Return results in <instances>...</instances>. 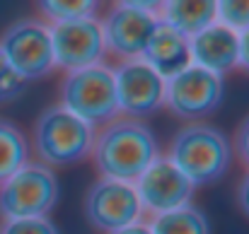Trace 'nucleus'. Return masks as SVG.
I'll list each match as a JSON object with an SVG mask.
<instances>
[{
	"mask_svg": "<svg viewBox=\"0 0 249 234\" xmlns=\"http://www.w3.org/2000/svg\"><path fill=\"white\" fill-rule=\"evenodd\" d=\"M27 89V82L19 78L0 56V104H7L12 99H17L22 92Z\"/></svg>",
	"mask_w": 249,
	"mask_h": 234,
	"instance_id": "412c9836",
	"label": "nucleus"
},
{
	"mask_svg": "<svg viewBox=\"0 0 249 234\" xmlns=\"http://www.w3.org/2000/svg\"><path fill=\"white\" fill-rule=\"evenodd\" d=\"M237 205H240V213L249 220V171L242 176V181L237 186Z\"/></svg>",
	"mask_w": 249,
	"mask_h": 234,
	"instance_id": "5701e85b",
	"label": "nucleus"
},
{
	"mask_svg": "<svg viewBox=\"0 0 249 234\" xmlns=\"http://www.w3.org/2000/svg\"><path fill=\"white\" fill-rule=\"evenodd\" d=\"M114 234H150V230H148V222H136V225H131V227H126V230H119V232Z\"/></svg>",
	"mask_w": 249,
	"mask_h": 234,
	"instance_id": "393cba45",
	"label": "nucleus"
},
{
	"mask_svg": "<svg viewBox=\"0 0 249 234\" xmlns=\"http://www.w3.org/2000/svg\"><path fill=\"white\" fill-rule=\"evenodd\" d=\"M215 22L235 34L249 29V0H220L215 2Z\"/></svg>",
	"mask_w": 249,
	"mask_h": 234,
	"instance_id": "6ab92c4d",
	"label": "nucleus"
},
{
	"mask_svg": "<svg viewBox=\"0 0 249 234\" xmlns=\"http://www.w3.org/2000/svg\"><path fill=\"white\" fill-rule=\"evenodd\" d=\"M94 145V128L66 111L61 104L46 106L32 131V148L36 152V162L53 169H66L80 164L92 155Z\"/></svg>",
	"mask_w": 249,
	"mask_h": 234,
	"instance_id": "7ed1b4c3",
	"label": "nucleus"
},
{
	"mask_svg": "<svg viewBox=\"0 0 249 234\" xmlns=\"http://www.w3.org/2000/svg\"><path fill=\"white\" fill-rule=\"evenodd\" d=\"M223 97V78L196 66H189L179 75L165 80L167 111L184 123H206V118L220 109Z\"/></svg>",
	"mask_w": 249,
	"mask_h": 234,
	"instance_id": "6e6552de",
	"label": "nucleus"
},
{
	"mask_svg": "<svg viewBox=\"0 0 249 234\" xmlns=\"http://www.w3.org/2000/svg\"><path fill=\"white\" fill-rule=\"evenodd\" d=\"M133 188H136L143 213H150V217L189 205L194 196V186L189 184V179L167 157H158L141 174Z\"/></svg>",
	"mask_w": 249,
	"mask_h": 234,
	"instance_id": "f8f14e48",
	"label": "nucleus"
},
{
	"mask_svg": "<svg viewBox=\"0 0 249 234\" xmlns=\"http://www.w3.org/2000/svg\"><path fill=\"white\" fill-rule=\"evenodd\" d=\"M0 234H58L49 217L39 220H7L0 225Z\"/></svg>",
	"mask_w": 249,
	"mask_h": 234,
	"instance_id": "aec40b11",
	"label": "nucleus"
},
{
	"mask_svg": "<svg viewBox=\"0 0 249 234\" xmlns=\"http://www.w3.org/2000/svg\"><path fill=\"white\" fill-rule=\"evenodd\" d=\"M167 159L194 188L213 186L230 171V140L211 123H186L169 140Z\"/></svg>",
	"mask_w": 249,
	"mask_h": 234,
	"instance_id": "f03ea898",
	"label": "nucleus"
},
{
	"mask_svg": "<svg viewBox=\"0 0 249 234\" xmlns=\"http://www.w3.org/2000/svg\"><path fill=\"white\" fill-rule=\"evenodd\" d=\"M116 84L119 114L124 118L143 121L165 106V80L143 61L109 66Z\"/></svg>",
	"mask_w": 249,
	"mask_h": 234,
	"instance_id": "9d476101",
	"label": "nucleus"
},
{
	"mask_svg": "<svg viewBox=\"0 0 249 234\" xmlns=\"http://www.w3.org/2000/svg\"><path fill=\"white\" fill-rule=\"evenodd\" d=\"M39 10L44 15L46 22L53 24H66V22H75V19H87V17H97V2L92 0H41Z\"/></svg>",
	"mask_w": 249,
	"mask_h": 234,
	"instance_id": "a211bd4d",
	"label": "nucleus"
},
{
	"mask_svg": "<svg viewBox=\"0 0 249 234\" xmlns=\"http://www.w3.org/2000/svg\"><path fill=\"white\" fill-rule=\"evenodd\" d=\"M66 111L78 116L87 126L104 128L114 118H119L116 84L114 73L107 63H97L75 73H66L61 82V101Z\"/></svg>",
	"mask_w": 249,
	"mask_h": 234,
	"instance_id": "20e7f679",
	"label": "nucleus"
},
{
	"mask_svg": "<svg viewBox=\"0 0 249 234\" xmlns=\"http://www.w3.org/2000/svg\"><path fill=\"white\" fill-rule=\"evenodd\" d=\"M29 162L27 135L7 118H0V184Z\"/></svg>",
	"mask_w": 249,
	"mask_h": 234,
	"instance_id": "f3484780",
	"label": "nucleus"
},
{
	"mask_svg": "<svg viewBox=\"0 0 249 234\" xmlns=\"http://www.w3.org/2000/svg\"><path fill=\"white\" fill-rule=\"evenodd\" d=\"M53 66L66 73H75L89 66L104 63V36L99 17L75 19L51 27Z\"/></svg>",
	"mask_w": 249,
	"mask_h": 234,
	"instance_id": "9b49d317",
	"label": "nucleus"
},
{
	"mask_svg": "<svg viewBox=\"0 0 249 234\" xmlns=\"http://www.w3.org/2000/svg\"><path fill=\"white\" fill-rule=\"evenodd\" d=\"M160 22L191 39L194 34L215 24V2L213 0H169L160 2Z\"/></svg>",
	"mask_w": 249,
	"mask_h": 234,
	"instance_id": "2eb2a0df",
	"label": "nucleus"
},
{
	"mask_svg": "<svg viewBox=\"0 0 249 234\" xmlns=\"http://www.w3.org/2000/svg\"><path fill=\"white\" fill-rule=\"evenodd\" d=\"M150 234H211L206 215L191 203L162 215H153L148 220Z\"/></svg>",
	"mask_w": 249,
	"mask_h": 234,
	"instance_id": "dca6fc26",
	"label": "nucleus"
},
{
	"mask_svg": "<svg viewBox=\"0 0 249 234\" xmlns=\"http://www.w3.org/2000/svg\"><path fill=\"white\" fill-rule=\"evenodd\" d=\"M141 61L150 66L162 80H169L179 75L191 66V51H189V39L174 32L167 24H158L155 34L150 36Z\"/></svg>",
	"mask_w": 249,
	"mask_h": 234,
	"instance_id": "4468645a",
	"label": "nucleus"
},
{
	"mask_svg": "<svg viewBox=\"0 0 249 234\" xmlns=\"http://www.w3.org/2000/svg\"><path fill=\"white\" fill-rule=\"evenodd\" d=\"M230 150L237 155V159L245 164V169L249 171V114L237 123L232 143H230Z\"/></svg>",
	"mask_w": 249,
	"mask_h": 234,
	"instance_id": "4be33fe9",
	"label": "nucleus"
},
{
	"mask_svg": "<svg viewBox=\"0 0 249 234\" xmlns=\"http://www.w3.org/2000/svg\"><path fill=\"white\" fill-rule=\"evenodd\" d=\"M83 210L87 222L102 234L126 230L143 217V208L133 184H121L111 179H99L87 188Z\"/></svg>",
	"mask_w": 249,
	"mask_h": 234,
	"instance_id": "1a4fd4ad",
	"label": "nucleus"
},
{
	"mask_svg": "<svg viewBox=\"0 0 249 234\" xmlns=\"http://www.w3.org/2000/svg\"><path fill=\"white\" fill-rule=\"evenodd\" d=\"M58 179L53 169L27 162L7 181L0 184V217L7 220H39L46 217L58 203Z\"/></svg>",
	"mask_w": 249,
	"mask_h": 234,
	"instance_id": "39448f33",
	"label": "nucleus"
},
{
	"mask_svg": "<svg viewBox=\"0 0 249 234\" xmlns=\"http://www.w3.org/2000/svg\"><path fill=\"white\" fill-rule=\"evenodd\" d=\"M0 56L24 82L51 75V70H56L51 27L36 17L12 22L0 34Z\"/></svg>",
	"mask_w": 249,
	"mask_h": 234,
	"instance_id": "0eeeda50",
	"label": "nucleus"
},
{
	"mask_svg": "<svg viewBox=\"0 0 249 234\" xmlns=\"http://www.w3.org/2000/svg\"><path fill=\"white\" fill-rule=\"evenodd\" d=\"M89 157L99 179L136 184L160 155L155 135L143 121L119 116L104 128L94 131V145Z\"/></svg>",
	"mask_w": 249,
	"mask_h": 234,
	"instance_id": "f257e3e1",
	"label": "nucleus"
},
{
	"mask_svg": "<svg viewBox=\"0 0 249 234\" xmlns=\"http://www.w3.org/2000/svg\"><path fill=\"white\" fill-rule=\"evenodd\" d=\"M237 66L249 75V29L240 34V61Z\"/></svg>",
	"mask_w": 249,
	"mask_h": 234,
	"instance_id": "b1692460",
	"label": "nucleus"
},
{
	"mask_svg": "<svg viewBox=\"0 0 249 234\" xmlns=\"http://www.w3.org/2000/svg\"><path fill=\"white\" fill-rule=\"evenodd\" d=\"M160 5L155 2H114L99 19L104 36V53L119 63L141 61L150 36L160 24Z\"/></svg>",
	"mask_w": 249,
	"mask_h": 234,
	"instance_id": "423d86ee",
	"label": "nucleus"
},
{
	"mask_svg": "<svg viewBox=\"0 0 249 234\" xmlns=\"http://www.w3.org/2000/svg\"><path fill=\"white\" fill-rule=\"evenodd\" d=\"M189 51H191V66L223 78L237 68L240 34H235L228 27L215 22L208 29H203L189 39Z\"/></svg>",
	"mask_w": 249,
	"mask_h": 234,
	"instance_id": "ddd939ff",
	"label": "nucleus"
}]
</instances>
